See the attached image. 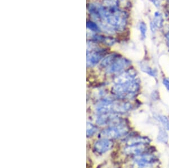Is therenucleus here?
<instances>
[{"label": "nucleus", "instance_id": "nucleus-1", "mask_svg": "<svg viewBox=\"0 0 169 168\" xmlns=\"http://www.w3.org/2000/svg\"><path fill=\"white\" fill-rule=\"evenodd\" d=\"M131 104L128 102H111L104 101L99 105L98 111L101 114L104 113H124L131 108Z\"/></svg>", "mask_w": 169, "mask_h": 168}, {"label": "nucleus", "instance_id": "nucleus-2", "mask_svg": "<svg viewBox=\"0 0 169 168\" xmlns=\"http://www.w3.org/2000/svg\"><path fill=\"white\" fill-rule=\"evenodd\" d=\"M140 88V83L136 79L124 84H116L113 88V92L121 97L131 96L135 94Z\"/></svg>", "mask_w": 169, "mask_h": 168}, {"label": "nucleus", "instance_id": "nucleus-3", "mask_svg": "<svg viewBox=\"0 0 169 168\" xmlns=\"http://www.w3.org/2000/svg\"><path fill=\"white\" fill-rule=\"evenodd\" d=\"M128 130L126 126L118 124L105 130L101 133V135L106 139H116L126 135Z\"/></svg>", "mask_w": 169, "mask_h": 168}, {"label": "nucleus", "instance_id": "nucleus-4", "mask_svg": "<svg viewBox=\"0 0 169 168\" xmlns=\"http://www.w3.org/2000/svg\"><path fill=\"white\" fill-rule=\"evenodd\" d=\"M137 75V71L134 69H129L114 78V83L115 84H124L130 83L135 80Z\"/></svg>", "mask_w": 169, "mask_h": 168}, {"label": "nucleus", "instance_id": "nucleus-5", "mask_svg": "<svg viewBox=\"0 0 169 168\" xmlns=\"http://www.w3.org/2000/svg\"><path fill=\"white\" fill-rule=\"evenodd\" d=\"M131 62L126 58H117L112 64L109 66L107 71L109 73H114L120 72L122 70L128 67L130 65Z\"/></svg>", "mask_w": 169, "mask_h": 168}, {"label": "nucleus", "instance_id": "nucleus-6", "mask_svg": "<svg viewBox=\"0 0 169 168\" xmlns=\"http://www.w3.org/2000/svg\"><path fill=\"white\" fill-rule=\"evenodd\" d=\"M134 160L135 163L140 167L150 166L156 161V159L154 156L150 154L143 153L135 156Z\"/></svg>", "mask_w": 169, "mask_h": 168}, {"label": "nucleus", "instance_id": "nucleus-7", "mask_svg": "<svg viewBox=\"0 0 169 168\" xmlns=\"http://www.w3.org/2000/svg\"><path fill=\"white\" fill-rule=\"evenodd\" d=\"M147 149L145 144H138L129 145L125 148V153L128 155L137 156L144 153Z\"/></svg>", "mask_w": 169, "mask_h": 168}, {"label": "nucleus", "instance_id": "nucleus-8", "mask_svg": "<svg viewBox=\"0 0 169 168\" xmlns=\"http://www.w3.org/2000/svg\"><path fill=\"white\" fill-rule=\"evenodd\" d=\"M113 146V143L111 140L104 139L98 141L95 144V150L99 153H104L111 149Z\"/></svg>", "mask_w": 169, "mask_h": 168}, {"label": "nucleus", "instance_id": "nucleus-9", "mask_svg": "<svg viewBox=\"0 0 169 168\" xmlns=\"http://www.w3.org/2000/svg\"><path fill=\"white\" fill-rule=\"evenodd\" d=\"M103 56V54L101 52H94L90 54H88V64L94 65L101 60Z\"/></svg>", "mask_w": 169, "mask_h": 168}, {"label": "nucleus", "instance_id": "nucleus-10", "mask_svg": "<svg viewBox=\"0 0 169 168\" xmlns=\"http://www.w3.org/2000/svg\"><path fill=\"white\" fill-rule=\"evenodd\" d=\"M151 142V140L148 138L142 137V136H135L131 138L127 141L128 146L133 145V144H147Z\"/></svg>", "mask_w": 169, "mask_h": 168}, {"label": "nucleus", "instance_id": "nucleus-11", "mask_svg": "<svg viewBox=\"0 0 169 168\" xmlns=\"http://www.w3.org/2000/svg\"><path fill=\"white\" fill-rule=\"evenodd\" d=\"M157 139L161 143H167L169 141V136L167 133L166 132V131H165L164 129H160L159 133H158V135L157 136Z\"/></svg>", "mask_w": 169, "mask_h": 168}, {"label": "nucleus", "instance_id": "nucleus-12", "mask_svg": "<svg viewBox=\"0 0 169 168\" xmlns=\"http://www.w3.org/2000/svg\"><path fill=\"white\" fill-rule=\"evenodd\" d=\"M117 58V55L116 54H111L108 57L104 58L103 61L101 63V65L103 67H108L111 65L113 62L115 61V60Z\"/></svg>", "mask_w": 169, "mask_h": 168}, {"label": "nucleus", "instance_id": "nucleus-13", "mask_svg": "<svg viewBox=\"0 0 169 168\" xmlns=\"http://www.w3.org/2000/svg\"><path fill=\"white\" fill-rule=\"evenodd\" d=\"M153 22L154 23V25H156L157 28L162 27L164 22V19H163V17L160 12H155Z\"/></svg>", "mask_w": 169, "mask_h": 168}, {"label": "nucleus", "instance_id": "nucleus-14", "mask_svg": "<svg viewBox=\"0 0 169 168\" xmlns=\"http://www.w3.org/2000/svg\"><path fill=\"white\" fill-rule=\"evenodd\" d=\"M158 118L160 121H161V123L162 124L164 129L169 131V119L165 115H159Z\"/></svg>", "mask_w": 169, "mask_h": 168}, {"label": "nucleus", "instance_id": "nucleus-15", "mask_svg": "<svg viewBox=\"0 0 169 168\" xmlns=\"http://www.w3.org/2000/svg\"><path fill=\"white\" fill-rule=\"evenodd\" d=\"M141 70H143L144 72H145L146 73L149 74V75H151V76L156 77V73L155 72L154 70H153L152 69H151V67H149L148 66L143 65L141 66Z\"/></svg>", "mask_w": 169, "mask_h": 168}, {"label": "nucleus", "instance_id": "nucleus-16", "mask_svg": "<svg viewBox=\"0 0 169 168\" xmlns=\"http://www.w3.org/2000/svg\"><path fill=\"white\" fill-rule=\"evenodd\" d=\"M139 29L141 32V35L142 37L145 38L146 37V33L147 31V25L144 22H141L139 25Z\"/></svg>", "mask_w": 169, "mask_h": 168}, {"label": "nucleus", "instance_id": "nucleus-17", "mask_svg": "<svg viewBox=\"0 0 169 168\" xmlns=\"http://www.w3.org/2000/svg\"><path fill=\"white\" fill-rule=\"evenodd\" d=\"M97 129L93 125L88 123V135H93V134L95 132Z\"/></svg>", "mask_w": 169, "mask_h": 168}, {"label": "nucleus", "instance_id": "nucleus-18", "mask_svg": "<svg viewBox=\"0 0 169 168\" xmlns=\"http://www.w3.org/2000/svg\"><path fill=\"white\" fill-rule=\"evenodd\" d=\"M88 27L89 29L94 30V31H98V27L97 26V25L94 23H93L92 22H88Z\"/></svg>", "mask_w": 169, "mask_h": 168}, {"label": "nucleus", "instance_id": "nucleus-19", "mask_svg": "<svg viewBox=\"0 0 169 168\" xmlns=\"http://www.w3.org/2000/svg\"><path fill=\"white\" fill-rule=\"evenodd\" d=\"M163 84L166 89L169 91V78H164L163 80Z\"/></svg>", "mask_w": 169, "mask_h": 168}, {"label": "nucleus", "instance_id": "nucleus-20", "mask_svg": "<svg viewBox=\"0 0 169 168\" xmlns=\"http://www.w3.org/2000/svg\"><path fill=\"white\" fill-rule=\"evenodd\" d=\"M153 4L157 7H159L160 5V0H151Z\"/></svg>", "mask_w": 169, "mask_h": 168}, {"label": "nucleus", "instance_id": "nucleus-21", "mask_svg": "<svg viewBox=\"0 0 169 168\" xmlns=\"http://www.w3.org/2000/svg\"><path fill=\"white\" fill-rule=\"evenodd\" d=\"M166 39L167 41H168V43H169V33H167L166 35Z\"/></svg>", "mask_w": 169, "mask_h": 168}, {"label": "nucleus", "instance_id": "nucleus-22", "mask_svg": "<svg viewBox=\"0 0 169 168\" xmlns=\"http://www.w3.org/2000/svg\"><path fill=\"white\" fill-rule=\"evenodd\" d=\"M168 10H169V8H168Z\"/></svg>", "mask_w": 169, "mask_h": 168}, {"label": "nucleus", "instance_id": "nucleus-23", "mask_svg": "<svg viewBox=\"0 0 169 168\" xmlns=\"http://www.w3.org/2000/svg\"><path fill=\"white\" fill-rule=\"evenodd\" d=\"M168 1H169V0H168Z\"/></svg>", "mask_w": 169, "mask_h": 168}]
</instances>
